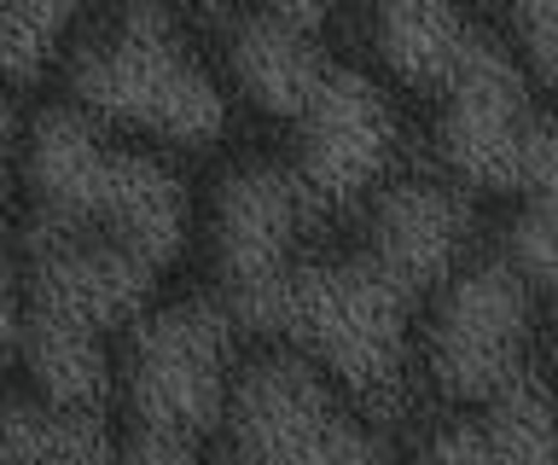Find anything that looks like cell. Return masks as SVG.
<instances>
[{"label":"cell","instance_id":"obj_18","mask_svg":"<svg viewBox=\"0 0 558 465\" xmlns=\"http://www.w3.org/2000/svg\"><path fill=\"white\" fill-rule=\"evenodd\" d=\"M500 256L535 291H553L558 297V210L518 198V210L506 216V228H500Z\"/></svg>","mask_w":558,"mask_h":465},{"label":"cell","instance_id":"obj_10","mask_svg":"<svg viewBox=\"0 0 558 465\" xmlns=\"http://www.w3.org/2000/svg\"><path fill=\"white\" fill-rule=\"evenodd\" d=\"M396 106L373 76L331 59L320 88L291 123V169L314 210H338L373 193L396 158Z\"/></svg>","mask_w":558,"mask_h":465},{"label":"cell","instance_id":"obj_16","mask_svg":"<svg viewBox=\"0 0 558 465\" xmlns=\"http://www.w3.org/2000/svg\"><path fill=\"white\" fill-rule=\"evenodd\" d=\"M122 437L105 430V413L59 407L47 395H12L7 407V465H111Z\"/></svg>","mask_w":558,"mask_h":465},{"label":"cell","instance_id":"obj_17","mask_svg":"<svg viewBox=\"0 0 558 465\" xmlns=\"http://www.w3.org/2000/svg\"><path fill=\"white\" fill-rule=\"evenodd\" d=\"M82 0H7V76L12 88H35L47 76L52 53L64 47V29L76 24Z\"/></svg>","mask_w":558,"mask_h":465},{"label":"cell","instance_id":"obj_8","mask_svg":"<svg viewBox=\"0 0 558 465\" xmlns=\"http://www.w3.org/2000/svg\"><path fill=\"white\" fill-rule=\"evenodd\" d=\"M535 117L523 59L506 53V41L488 29H471L460 64L436 94V151L448 175L477 193H518Z\"/></svg>","mask_w":558,"mask_h":465},{"label":"cell","instance_id":"obj_2","mask_svg":"<svg viewBox=\"0 0 558 465\" xmlns=\"http://www.w3.org/2000/svg\"><path fill=\"white\" fill-rule=\"evenodd\" d=\"M70 106L94 111L99 123L163 146L204 151L227 134V99L216 76L186 47L181 24L157 0H117V12L70 47L64 64Z\"/></svg>","mask_w":558,"mask_h":465},{"label":"cell","instance_id":"obj_12","mask_svg":"<svg viewBox=\"0 0 558 465\" xmlns=\"http://www.w3.org/2000/svg\"><path fill=\"white\" fill-rule=\"evenodd\" d=\"M418 465H558V395L541 378H518L506 395L448 419Z\"/></svg>","mask_w":558,"mask_h":465},{"label":"cell","instance_id":"obj_7","mask_svg":"<svg viewBox=\"0 0 558 465\" xmlns=\"http://www.w3.org/2000/svg\"><path fill=\"white\" fill-rule=\"evenodd\" d=\"M530 326H535V285L506 262L453 268L430 297L425 320V372L430 384L460 407H483L530 378Z\"/></svg>","mask_w":558,"mask_h":465},{"label":"cell","instance_id":"obj_21","mask_svg":"<svg viewBox=\"0 0 558 465\" xmlns=\"http://www.w3.org/2000/svg\"><path fill=\"white\" fill-rule=\"evenodd\" d=\"M268 12H279V19H291V24H303V29H314L331 12V0H262Z\"/></svg>","mask_w":558,"mask_h":465},{"label":"cell","instance_id":"obj_11","mask_svg":"<svg viewBox=\"0 0 558 465\" xmlns=\"http://www.w3.org/2000/svg\"><path fill=\"white\" fill-rule=\"evenodd\" d=\"M471 238V204L448 181H396L366 210L361 250L378 256L413 297H436L442 280L460 268Z\"/></svg>","mask_w":558,"mask_h":465},{"label":"cell","instance_id":"obj_6","mask_svg":"<svg viewBox=\"0 0 558 465\" xmlns=\"http://www.w3.org/2000/svg\"><path fill=\"white\" fill-rule=\"evenodd\" d=\"M314 210L296 169L279 163H233L216 181L209 204V268H216V297L244 332L279 338L286 291L303 268L296 233Z\"/></svg>","mask_w":558,"mask_h":465},{"label":"cell","instance_id":"obj_13","mask_svg":"<svg viewBox=\"0 0 558 465\" xmlns=\"http://www.w3.org/2000/svg\"><path fill=\"white\" fill-rule=\"evenodd\" d=\"M326 47L314 41V29L279 19V12L256 7L227 29V71H233L239 94L251 99L274 123H296V111L308 106V94L326 76Z\"/></svg>","mask_w":558,"mask_h":465},{"label":"cell","instance_id":"obj_22","mask_svg":"<svg viewBox=\"0 0 558 465\" xmlns=\"http://www.w3.org/2000/svg\"><path fill=\"white\" fill-rule=\"evenodd\" d=\"M157 7H169V12H204V7H216V0H157Z\"/></svg>","mask_w":558,"mask_h":465},{"label":"cell","instance_id":"obj_14","mask_svg":"<svg viewBox=\"0 0 558 465\" xmlns=\"http://www.w3.org/2000/svg\"><path fill=\"white\" fill-rule=\"evenodd\" d=\"M366 29H373V53L384 71L401 88L436 99L477 24L460 12V0H373Z\"/></svg>","mask_w":558,"mask_h":465},{"label":"cell","instance_id":"obj_3","mask_svg":"<svg viewBox=\"0 0 558 465\" xmlns=\"http://www.w3.org/2000/svg\"><path fill=\"white\" fill-rule=\"evenodd\" d=\"M233 315L181 297L134 326L122 355V454L140 465H198L233 407Z\"/></svg>","mask_w":558,"mask_h":465},{"label":"cell","instance_id":"obj_24","mask_svg":"<svg viewBox=\"0 0 558 465\" xmlns=\"http://www.w3.org/2000/svg\"><path fill=\"white\" fill-rule=\"evenodd\" d=\"M553 360H558V320H553Z\"/></svg>","mask_w":558,"mask_h":465},{"label":"cell","instance_id":"obj_25","mask_svg":"<svg viewBox=\"0 0 558 465\" xmlns=\"http://www.w3.org/2000/svg\"><path fill=\"white\" fill-rule=\"evenodd\" d=\"M239 465H244V460H239Z\"/></svg>","mask_w":558,"mask_h":465},{"label":"cell","instance_id":"obj_1","mask_svg":"<svg viewBox=\"0 0 558 465\" xmlns=\"http://www.w3.org/2000/svg\"><path fill=\"white\" fill-rule=\"evenodd\" d=\"M24 193L35 216L105 233L169 268L186 250V186L151 151L122 146L82 106H41L24 129Z\"/></svg>","mask_w":558,"mask_h":465},{"label":"cell","instance_id":"obj_9","mask_svg":"<svg viewBox=\"0 0 558 465\" xmlns=\"http://www.w3.org/2000/svg\"><path fill=\"white\" fill-rule=\"evenodd\" d=\"M157 273L163 268L129 245H117V238L29 210V228L17 238L12 303L70 320V326H87V332H111V326L140 320V308L151 303Z\"/></svg>","mask_w":558,"mask_h":465},{"label":"cell","instance_id":"obj_5","mask_svg":"<svg viewBox=\"0 0 558 465\" xmlns=\"http://www.w3.org/2000/svg\"><path fill=\"white\" fill-rule=\"evenodd\" d=\"M326 367L279 343L233 384L227 437L244 465H396Z\"/></svg>","mask_w":558,"mask_h":465},{"label":"cell","instance_id":"obj_4","mask_svg":"<svg viewBox=\"0 0 558 465\" xmlns=\"http://www.w3.org/2000/svg\"><path fill=\"white\" fill-rule=\"evenodd\" d=\"M425 297H413L378 256L361 245L331 262H303L286 291L279 343L326 367L361 407H384L401 395L408 372V320Z\"/></svg>","mask_w":558,"mask_h":465},{"label":"cell","instance_id":"obj_19","mask_svg":"<svg viewBox=\"0 0 558 465\" xmlns=\"http://www.w3.org/2000/svg\"><path fill=\"white\" fill-rule=\"evenodd\" d=\"M506 24L523 71L558 94V0H506Z\"/></svg>","mask_w":558,"mask_h":465},{"label":"cell","instance_id":"obj_23","mask_svg":"<svg viewBox=\"0 0 558 465\" xmlns=\"http://www.w3.org/2000/svg\"><path fill=\"white\" fill-rule=\"evenodd\" d=\"M111 465H140V460H129V454H122V448H117V460Z\"/></svg>","mask_w":558,"mask_h":465},{"label":"cell","instance_id":"obj_20","mask_svg":"<svg viewBox=\"0 0 558 465\" xmlns=\"http://www.w3.org/2000/svg\"><path fill=\"white\" fill-rule=\"evenodd\" d=\"M518 198H530V204H547V210H558V117H547V111L535 117L530 151H523Z\"/></svg>","mask_w":558,"mask_h":465},{"label":"cell","instance_id":"obj_15","mask_svg":"<svg viewBox=\"0 0 558 465\" xmlns=\"http://www.w3.org/2000/svg\"><path fill=\"white\" fill-rule=\"evenodd\" d=\"M12 350H17V367L29 372L35 395H47L59 407L105 413V395L117 384L111 355H105V332H87V326H70V320L12 303Z\"/></svg>","mask_w":558,"mask_h":465}]
</instances>
